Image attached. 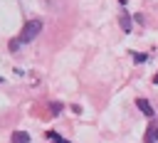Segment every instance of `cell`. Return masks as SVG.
<instances>
[{
  "instance_id": "cell-3",
  "label": "cell",
  "mask_w": 158,
  "mask_h": 143,
  "mask_svg": "<svg viewBox=\"0 0 158 143\" xmlns=\"http://www.w3.org/2000/svg\"><path fill=\"white\" fill-rule=\"evenodd\" d=\"M136 106H138V108L143 111V116H148V118L153 116V108H151V104H148L146 99H138V101H136Z\"/></svg>"
},
{
  "instance_id": "cell-10",
  "label": "cell",
  "mask_w": 158,
  "mask_h": 143,
  "mask_svg": "<svg viewBox=\"0 0 158 143\" xmlns=\"http://www.w3.org/2000/svg\"><path fill=\"white\" fill-rule=\"evenodd\" d=\"M0 84H2V76H0Z\"/></svg>"
},
{
  "instance_id": "cell-8",
  "label": "cell",
  "mask_w": 158,
  "mask_h": 143,
  "mask_svg": "<svg viewBox=\"0 0 158 143\" xmlns=\"http://www.w3.org/2000/svg\"><path fill=\"white\" fill-rule=\"evenodd\" d=\"M153 81H156V84H158V74H156V76H153Z\"/></svg>"
},
{
  "instance_id": "cell-11",
  "label": "cell",
  "mask_w": 158,
  "mask_h": 143,
  "mask_svg": "<svg viewBox=\"0 0 158 143\" xmlns=\"http://www.w3.org/2000/svg\"><path fill=\"white\" fill-rule=\"evenodd\" d=\"M121 2H126V0H121Z\"/></svg>"
},
{
  "instance_id": "cell-2",
  "label": "cell",
  "mask_w": 158,
  "mask_h": 143,
  "mask_svg": "<svg viewBox=\"0 0 158 143\" xmlns=\"http://www.w3.org/2000/svg\"><path fill=\"white\" fill-rule=\"evenodd\" d=\"M118 22H121V30H123V32H131V30H133V27H131V15H128L126 10H121Z\"/></svg>"
},
{
  "instance_id": "cell-9",
  "label": "cell",
  "mask_w": 158,
  "mask_h": 143,
  "mask_svg": "<svg viewBox=\"0 0 158 143\" xmlns=\"http://www.w3.org/2000/svg\"><path fill=\"white\" fill-rule=\"evenodd\" d=\"M156 138H158V123H156Z\"/></svg>"
},
{
  "instance_id": "cell-6",
  "label": "cell",
  "mask_w": 158,
  "mask_h": 143,
  "mask_svg": "<svg viewBox=\"0 0 158 143\" xmlns=\"http://www.w3.org/2000/svg\"><path fill=\"white\" fill-rule=\"evenodd\" d=\"M20 44H25V42L20 39V37H15V39H10V52H17V49H20Z\"/></svg>"
},
{
  "instance_id": "cell-7",
  "label": "cell",
  "mask_w": 158,
  "mask_h": 143,
  "mask_svg": "<svg viewBox=\"0 0 158 143\" xmlns=\"http://www.w3.org/2000/svg\"><path fill=\"white\" fill-rule=\"evenodd\" d=\"M133 62H146V54H133Z\"/></svg>"
},
{
  "instance_id": "cell-4",
  "label": "cell",
  "mask_w": 158,
  "mask_h": 143,
  "mask_svg": "<svg viewBox=\"0 0 158 143\" xmlns=\"http://www.w3.org/2000/svg\"><path fill=\"white\" fill-rule=\"evenodd\" d=\"M10 141H12V143H30V136H27L25 131H15V133L10 136Z\"/></svg>"
},
{
  "instance_id": "cell-1",
  "label": "cell",
  "mask_w": 158,
  "mask_h": 143,
  "mask_svg": "<svg viewBox=\"0 0 158 143\" xmlns=\"http://www.w3.org/2000/svg\"><path fill=\"white\" fill-rule=\"evenodd\" d=\"M40 32H42V20H27V22H25V27H22L20 39L27 44V42H32V39H35Z\"/></svg>"
},
{
  "instance_id": "cell-5",
  "label": "cell",
  "mask_w": 158,
  "mask_h": 143,
  "mask_svg": "<svg viewBox=\"0 0 158 143\" xmlns=\"http://www.w3.org/2000/svg\"><path fill=\"white\" fill-rule=\"evenodd\" d=\"M146 143H156V123L148 126V131H146Z\"/></svg>"
}]
</instances>
